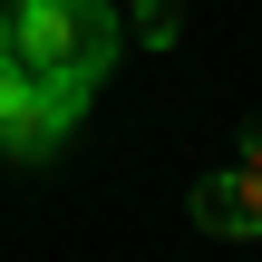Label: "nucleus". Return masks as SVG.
<instances>
[{
    "label": "nucleus",
    "instance_id": "4",
    "mask_svg": "<svg viewBox=\"0 0 262 262\" xmlns=\"http://www.w3.org/2000/svg\"><path fill=\"white\" fill-rule=\"evenodd\" d=\"M39 78H29V58H19V39H10V10H0V126L19 117V97H29Z\"/></svg>",
    "mask_w": 262,
    "mask_h": 262
},
{
    "label": "nucleus",
    "instance_id": "3",
    "mask_svg": "<svg viewBox=\"0 0 262 262\" xmlns=\"http://www.w3.org/2000/svg\"><path fill=\"white\" fill-rule=\"evenodd\" d=\"M78 107H88V88H29V97H19V117L0 126V156H10V165H39V156L78 126Z\"/></svg>",
    "mask_w": 262,
    "mask_h": 262
},
{
    "label": "nucleus",
    "instance_id": "6",
    "mask_svg": "<svg viewBox=\"0 0 262 262\" xmlns=\"http://www.w3.org/2000/svg\"><path fill=\"white\" fill-rule=\"evenodd\" d=\"M0 10H19V0H0Z\"/></svg>",
    "mask_w": 262,
    "mask_h": 262
},
{
    "label": "nucleus",
    "instance_id": "2",
    "mask_svg": "<svg viewBox=\"0 0 262 262\" xmlns=\"http://www.w3.org/2000/svg\"><path fill=\"white\" fill-rule=\"evenodd\" d=\"M194 233H214V243H262V175L253 165L194 175Z\"/></svg>",
    "mask_w": 262,
    "mask_h": 262
},
{
    "label": "nucleus",
    "instance_id": "1",
    "mask_svg": "<svg viewBox=\"0 0 262 262\" xmlns=\"http://www.w3.org/2000/svg\"><path fill=\"white\" fill-rule=\"evenodd\" d=\"M10 39L29 58L39 88H97L117 68V0H19L10 10Z\"/></svg>",
    "mask_w": 262,
    "mask_h": 262
},
{
    "label": "nucleus",
    "instance_id": "5",
    "mask_svg": "<svg viewBox=\"0 0 262 262\" xmlns=\"http://www.w3.org/2000/svg\"><path fill=\"white\" fill-rule=\"evenodd\" d=\"M136 39L146 49H175V0H136Z\"/></svg>",
    "mask_w": 262,
    "mask_h": 262
}]
</instances>
